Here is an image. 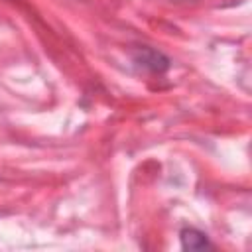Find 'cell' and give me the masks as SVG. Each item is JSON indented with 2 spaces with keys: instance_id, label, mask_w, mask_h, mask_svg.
Wrapping results in <instances>:
<instances>
[{
  "instance_id": "1",
  "label": "cell",
  "mask_w": 252,
  "mask_h": 252,
  "mask_svg": "<svg viewBox=\"0 0 252 252\" xmlns=\"http://www.w3.org/2000/svg\"><path fill=\"white\" fill-rule=\"evenodd\" d=\"M181 244L187 250H201V248L211 246L209 238L197 228H183L181 230Z\"/></svg>"
},
{
  "instance_id": "2",
  "label": "cell",
  "mask_w": 252,
  "mask_h": 252,
  "mask_svg": "<svg viewBox=\"0 0 252 252\" xmlns=\"http://www.w3.org/2000/svg\"><path fill=\"white\" fill-rule=\"evenodd\" d=\"M138 61H142L144 67H148V69H152V71H163V69H167V59L161 57V55H159L158 51H154V49H142Z\"/></svg>"
}]
</instances>
